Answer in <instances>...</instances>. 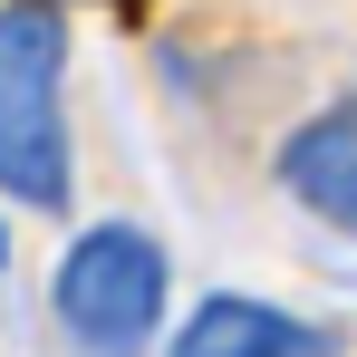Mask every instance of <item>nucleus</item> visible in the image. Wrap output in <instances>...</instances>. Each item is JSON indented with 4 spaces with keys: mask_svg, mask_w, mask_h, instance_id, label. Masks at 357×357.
<instances>
[{
    "mask_svg": "<svg viewBox=\"0 0 357 357\" xmlns=\"http://www.w3.org/2000/svg\"><path fill=\"white\" fill-rule=\"evenodd\" d=\"M0 193L59 213L68 203V126L59 87H0Z\"/></svg>",
    "mask_w": 357,
    "mask_h": 357,
    "instance_id": "7ed1b4c3",
    "label": "nucleus"
},
{
    "mask_svg": "<svg viewBox=\"0 0 357 357\" xmlns=\"http://www.w3.org/2000/svg\"><path fill=\"white\" fill-rule=\"evenodd\" d=\"M49 10H59V0H49Z\"/></svg>",
    "mask_w": 357,
    "mask_h": 357,
    "instance_id": "0eeeda50",
    "label": "nucleus"
},
{
    "mask_svg": "<svg viewBox=\"0 0 357 357\" xmlns=\"http://www.w3.org/2000/svg\"><path fill=\"white\" fill-rule=\"evenodd\" d=\"M0 261H10V222H0Z\"/></svg>",
    "mask_w": 357,
    "mask_h": 357,
    "instance_id": "423d86ee",
    "label": "nucleus"
},
{
    "mask_svg": "<svg viewBox=\"0 0 357 357\" xmlns=\"http://www.w3.org/2000/svg\"><path fill=\"white\" fill-rule=\"evenodd\" d=\"M49 299H59V328L87 357H145L155 319H165V251L135 222H97V232L68 241Z\"/></svg>",
    "mask_w": 357,
    "mask_h": 357,
    "instance_id": "f257e3e1",
    "label": "nucleus"
},
{
    "mask_svg": "<svg viewBox=\"0 0 357 357\" xmlns=\"http://www.w3.org/2000/svg\"><path fill=\"white\" fill-rule=\"evenodd\" d=\"M280 183H290L319 222L357 232V107H328V116L299 126L290 145H280Z\"/></svg>",
    "mask_w": 357,
    "mask_h": 357,
    "instance_id": "20e7f679",
    "label": "nucleus"
},
{
    "mask_svg": "<svg viewBox=\"0 0 357 357\" xmlns=\"http://www.w3.org/2000/svg\"><path fill=\"white\" fill-rule=\"evenodd\" d=\"M59 59H68V29L49 0L0 10V87H59Z\"/></svg>",
    "mask_w": 357,
    "mask_h": 357,
    "instance_id": "39448f33",
    "label": "nucleus"
},
{
    "mask_svg": "<svg viewBox=\"0 0 357 357\" xmlns=\"http://www.w3.org/2000/svg\"><path fill=\"white\" fill-rule=\"evenodd\" d=\"M165 357H328V328H309L271 299H241V290H213L193 319H183Z\"/></svg>",
    "mask_w": 357,
    "mask_h": 357,
    "instance_id": "f03ea898",
    "label": "nucleus"
}]
</instances>
